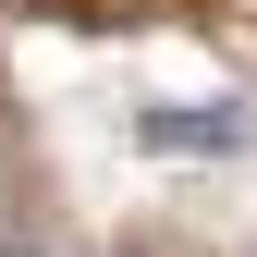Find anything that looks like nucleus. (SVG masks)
<instances>
[{"instance_id": "obj_1", "label": "nucleus", "mask_w": 257, "mask_h": 257, "mask_svg": "<svg viewBox=\"0 0 257 257\" xmlns=\"http://www.w3.org/2000/svg\"><path fill=\"white\" fill-rule=\"evenodd\" d=\"M135 135H147L159 159H233V147H257V110H233V98H196V110H147Z\"/></svg>"}]
</instances>
